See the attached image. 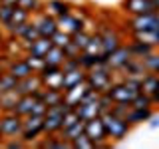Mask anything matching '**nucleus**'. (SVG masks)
I'll list each match as a JSON object with an SVG mask.
<instances>
[{"mask_svg":"<svg viewBox=\"0 0 159 149\" xmlns=\"http://www.w3.org/2000/svg\"><path fill=\"white\" fill-rule=\"evenodd\" d=\"M72 10V2H68V0H44V12H48L54 18H60Z\"/></svg>","mask_w":159,"mask_h":149,"instance_id":"2eb2a0df","label":"nucleus"},{"mask_svg":"<svg viewBox=\"0 0 159 149\" xmlns=\"http://www.w3.org/2000/svg\"><path fill=\"white\" fill-rule=\"evenodd\" d=\"M127 50H129V54H131L133 58H143V56H147V54H151L153 48L151 44H147V42H141V40H133L131 38V42L127 44Z\"/></svg>","mask_w":159,"mask_h":149,"instance_id":"5701e85b","label":"nucleus"},{"mask_svg":"<svg viewBox=\"0 0 159 149\" xmlns=\"http://www.w3.org/2000/svg\"><path fill=\"white\" fill-rule=\"evenodd\" d=\"M30 18H32V16H30V12H26V10L20 8V6H14V12H12V30H14V26H18V24L28 22ZM10 34H12V32H10Z\"/></svg>","mask_w":159,"mask_h":149,"instance_id":"72a5a7b5","label":"nucleus"},{"mask_svg":"<svg viewBox=\"0 0 159 149\" xmlns=\"http://www.w3.org/2000/svg\"><path fill=\"white\" fill-rule=\"evenodd\" d=\"M131 107H153V103H151V97L147 96V93H143V92H139L135 97L131 99V103H129Z\"/></svg>","mask_w":159,"mask_h":149,"instance_id":"e433bc0d","label":"nucleus"},{"mask_svg":"<svg viewBox=\"0 0 159 149\" xmlns=\"http://www.w3.org/2000/svg\"><path fill=\"white\" fill-rule=\"evenodd\" d=\"M157 82H159V76L157 74H145L141 78V92L151 96L153 92H157Z\"/></svg>","mask_w":159,"mask_h":149,"instance_id":"c756f323","label":"nucleus"},{"mask_svg":"<svg viewBox=\"0 0 159 149\" xmlns=\"http://www.w3.org/2000/svg\"><path fill=\"white\" fill-rule=\"evenodd\" d=\"M12 12L14 6H6V4H0V26L4 28L6 36L12 32Z\"/></svg>","mask_w":159,"mask_h":149,"instance_id":"cd10ccee","label":"nucleus"},{"mask_svg":"<svg viewBox=\"0 0 159 149\" xmlns=\"http://www.w3.org/2000/svg\"><path fill=\"white\" fill-rule=\"evenodd\" d=\"M149 97H151L153 109H155V107H159V89H157V92H153V93H151V96H149Z\"/></svg>","mask_w":159,"mask_h":149,"instance_id":"49530a36","label":"nucleus"},{"mask_svg":"<svg viewBox=\"0 0 159 149\" xmlns=\"http://www.w3.org/2000/svg\"><path fill=\"white\" fill-rule=\"evenodd\" d=\"M84 133H86V135L93 141V149H107V147L113 145V143L107 139L106 125H103L102 115L88 119V121H86V127H84Z\"/></svg>","mask_w":159,"mask_h":149,"instance_id":"7ed1b4c3","label":"nucleus"},{"mask_svg":"<svg viewBox=\"0 0 159 149\" xmlns=\"http://www.w3.org/2000/svg\"><path fill=\"white\" fill-rule=\"evenodd\" d=\"M42 78V86L50 88V89H62V82H64V72L62 68L54 70V72L46 74V76H40Z\"/></svg>","mask_w":159,"mask_h":149,"instance_id":"4be33fe9","label":"nucleus"},{"mask_svg":"<svg viewBox=\"0 0 159 149\" xmlns=\"http://www.w3.org/2000/svg\"><path fill=\"white\" fill-rule=\"evenodd\" d=\"M64 54H66V58H78L80 54H82V50H80L74 42H70L64 46Z\"/></svg>","mask_w":159,"mask_h":149,"instance_id":"c03bdc74","label":"nucleus"},{"mask_svg":"<svg viewBox=\"0 0 159 149\" xmlns=\"http://www.w3.org/2000/svg\"><path fill=\"white\" fill-rule=\"evenodd\" d=\"M56 22H58V30H64V32H68V34H76L80 30H84V18L76 16L74 10L68 12V14H64V16H60V18H56Z\"/></svg>","mask_w":159,"mask_h":149,"instance_id":"9d476101","label":"nucleus"},{"mask_svg":"<svg viewBox=\"0 0 159 149\" xmlns=\"http://www.w3.org/2000/svg\"><path fill=\"white\" fill-rule=\"evenodd\" d=\"M0 54H2V46H0Z\"/></svg>","mask_w":159,"mask_h":149,"instance_id":"864d4df0","label":"nucleus"},{"mask_svg":"<svg viewBox=\"0 0 159 149\" xmlns=\"http://www.w3.org/2000/svg\"><path fill=\"white\" fill-rule=\"evenodd\" d=\"M70 147L72 149H93V141L86 135V133H82V135H78L72 143H70Z\"/></svg>","mask_w":159,"mask_h":149,"instance_id":"f704fd0d","label":"nucleus"},{"mask_svg":"<svg viewBox=\"0 0 159 149\" xmlns=\"http://www.w3.org/2000/svg\"><path fill=\"white\" fill-rule=\"evenodd\" d=\"M129 58H131V54H129V50H127V44L123 42V44H121V46H119L117 50H113V52L107 56L106 64H107V66H109V68L113 70V72L117 74L119 70L125 66V62H127Z\"/></svg>","mask_w":159,"mask_h":149,"instance_id":"ddd939ff","label":"nucleus"},{"mask_svg":"<svg viewBox=\"0 0 159 149\" xmlns=\"http://www.w3.org/2000/svg\"><path fill=\"white\" fill-rule=\"evenodd\" d=\"M74 109H76V113L80 115V119H84V121H88V119H92V117H99L103 113L102 107H99V103H98V99L96 102H82Z\"/></svg>","mask_w":159,"mask_h":149,"instance_id":"dca6fc26","label":"nucleus"},{"mask_svg":"<svg viewBox=\"0 0 159 149\" xmlns=\"http://www.w3.org/2000/svg\"><path fill=\"white\" fill-rule=\"evenodd\" d=\"M42 133H44V115L30 113V115L22 117V133H20V137H22V141L26 145H34L42 137Z\"/></svg>","mask_w":159,"mask_h":149,"instance_id":"20e7f679","label":"nucleus"},{"mask_svg":"<svg viewBox=\"0 0 159 149\" xmlns=\"http://www.w3.org/2000/svg\"><path fill=\"white\" fill-rule=\"evenodd\" d=\"M16 84H18V79L12 76V74H8L6 70L2 72V76H0V93H4V92H12L14 88H16Z\"/></svg>","mask_w":159,"mask_h":149,"instance_id":"7c9ffc66","label":"nucleus"},{"mask_svg":"<svg viewBox=\"0 0 159 149\" xmlns=\"http://www.w3.org/2000/svg\"><path fill=\"white\" fill-rule=\"evenodd\" d=\"M6 72L12 74L16 79H22V78H28V76H32V74H36L32 68H30V64L26 62L24 56H18V58L10 60V64L6 66Z\"/></svg>","mask_w":159,"mask_h":149,"instance_id":"f8f14e48","label":"nucleus"},{"mask_svg":"<svg viewBox=\"0 0 159 149\" xmlns=\"http://www.w3.org/2000/svg\"><path fill=\"white\" fill-rule=\"evenodd\" d=\"M46 111H48V106L42 99H36V103H34V107H32V113L34 115H46Z\"/></svg>","mask_w":159,"mask_h":149,"instance_id":"a18cd8bd","label":"nucleus"},{"mask_svg":"<svg viewBox=\"0 0 159 149\" xmlns=\"http://www.w3.org/2000/svg\"><path fill=\"white\" fill-rule=\"evenodd\" d=\"M116 79H117V74L107 64H98V66H93L92 70L86 72V84L92 89H96L98 93H106Z\"/></svg>","mask_w":159,"mask_h":149,"instance_id":"f257e3e1","label":"nucleus"},{"mask_svg":"<svg viewBox=\"0 0 159 149\" xmlns=\"http://www.w3.org/2000/svg\"><path fill=\"white\" fill-rule=\"evenodd\" d=\"M84 52H89V54H102V34L99 32H92L89 34V42Z\"/></svg>","mask_w":159,"mask_h":149,"instance_id":"2f4dec72","label":"nucleus"},{"mask_svg":"<svg viewBox=\"0 0 159 149\" xmlns=\"http://www.w3.org/2000/svg\"><path fill=\"white\" fill-rule=\"evenodd\" d=\"M149 127H159V115L153 113V115L149 117Z\"/></svg>","mask_w":159,"mask_h":149,"instance_id":"de8ad7c7","label":"nucleus"},{"mask_svg":"<svg viewBox=\"0 0 159 149\" xmlns=\"http://www.w3.org/2000/svg\"><path fill=\"white\" fill-rule=\"evenodd\" d=\"M78 60H80V66H82L84 70H92L93 66H98V64H106L102 60V54H89V52H82L78 56Z\"/></svg>","mask_w":159,"mask_h":149,"instance_id":"393cba45","label":"nucleus"},{"mask_svg":"<svg viewBox=\"0 0 159 149\" xmlns=\"http://www.w3.org/2000/svg\"><path fill=\"white\" fill-rule=\"evenodd\" d=\"M84 127H86V121H84V119H80V121H76L74 125H70V127H64L62 131L58 133V135L62 137L64 141L72 143V141H74V139H76L78 135H82V133H84Z\"/></svg>","mask_w":159,"mask_h":149,"instance_id":"b1692460","label":"nucleus"},{"mask_svg":"<svg viewBox=\"0 0 159 149\" xmlns=\"http://www.w3.org/2000/svg\"><path fill=\"white\" fill-rule=\"evenodd\" d=\"M2 72H4V70H2V68H0V76H2Z\"/></svg>","mask_w":159,"mask_h":149,"instance_id":"603ef678","label":"nucleus"},{"mask_svg":"<svg viewBox=\"0 0 159 149\" xmlns=\"http://www.w3.org/2000/svg\"><path fill=\"white\" fill-rule=\"evenodd\" d=\"M40 88H42V78H40L38 74H32V76H28V78L18 79L14 92H16L18 96H28V93H34Z\"/></svg>","mask_w":159,"mask_h":149,"instance_id":"4468645a","label":"nucleus"},{"mask_svg":"<svg viewBox=\"0 0 159 149\" xmlns=\"http://www.w3.org/2000/svg\"><path fill=\"white\" fill-rule=\"evenodd\" d=\"M0 4H6V6H18V0H0Z\"/></svg>","mask_w":159,"mask_h":149,"instance_id":"09e8293b","label":"nucleus"},{"mask_svg":"<svg viewBox=\"0 0 159 149\" xmlns=\"http://www.w3.org/2000/svg\"><path fill=\"white\" fill-rule=\"evenodd\" d=\"M34 103H36V97H34V93H28V96H18L16 106H14L12 111L16 113V115H20V117H26V115H30V113H32Z\"/></svg>","mask_w":159,"mask_h":149,"instance_id":"aec40b11","label":"nucleus"},{"mask_svg":"<svg viewBox=\"0 0 159 149\" xmlns=\"http://www.w3.org/2000/svg\"><path fill=\"white\" fill-rule=\"evenodd\" d=\"M64 60H66V54H64V48H60V46H52L48 50V54L44 56V62L52 64V66H62Z\"/></svg>","mask_w":159,"mask_h":149,"instance_id":"a878e982","label":"nucleus"},{"mask_svg":"<svg viewBox=\"0 0 159 149\" xmlns=\"http://www.w3.org/2000/svg\"><path fill=\"white\" fill-rule=\"evenodd\" d=\"M151 115H153V107H129V111L125 115V121L131 127H135L143 121H149Z\"/></svg>","mask_w":159,"mask_h":149,"instance_id":"f3484780","label":"nucleus"},{"mask_svg":"<svg viewBox=\"0 0 159 149\" xmlns=\"http://www.w3.org/2000/svg\"><path fill=\"white\" fill-rule=\"evenodd\" d=\"M2 143H4V137H2V135H0V145H2Z\"/></svg>","mask_w":159,"mask_h":149,"instance_id":"3c124183","label":"nucleus"},{"mask_svg":"<svg viewBox=\"0 0 159 149\" xmlns=\"http://www.w3.org/2000/svg\"><path fill=\"white\" fill-rule=\"evenodd\" d=\"M102 119H103V125H106L107 139H109L111 143H119V141H123V139L129 135V131H131V125H129L125 119L113 115V113H109V111L103 113Z\"/></svg>","mask_w":159,"mask_h":149,"instance_id":"f03ea898","label":"nucleus"},{"mask_svg":"<svg viewBox=\"0 0 159 149\" xmlns=\"http://www.w3.org/2000/svg\"><path fill=\"white\" fill-rule=\"evenodd\" d=\"M78 68H82L78 58H66L62 64V72H72V70H78Z\"/></svg>","mask_w":159,"mask_h":149,"instance_id":"37998d69","label":"nucleus"},{"mask_svg":"<svg viewBox=\"0 0 159 149\" xmlns=\"http://www.w3.org/2000/svg\"><path fill=\"white\" fill-rule=\"evenodd\" d=\"M16 99H18V93L14 92H4L0 93V113L2 111H12L14 106H16Z\"/></svg>","mask_w":159,"mask_h":149,"instance_id":"c85d7f7f","label":"nucleus"},{"mask_svg":"<svg viewBox=\"0 0 159 149\" xmlns=\"http://www.w3.org/2000/svg\"><path fill=\"white\" fill-rule=\"evenodd\" d=\"M4 42H6V32H4V28L0 26V46H4Z\"/></svg>","mask_w":159,"mask_h":149,"instance_id":"8fccbe9b","label":"nucleus"},{"mask_svg":"<svg viewBox=\"0 0 159 149\" xmlns=\"http://www.w3.org/2000/svg\"><path fill=\"white\" fill-rule=\"evenodd\" d=\"M125 26L129 32H143V30H155L159 28V12H147L139 16H129L125 20Z\"/></svg>","mask_w":159,"mask_h":149,"instance_id":"39448f33","label":"nucleus"},{"mask_svg":"<svg viewBox=\"0 0 159 149\" xmlns=\"http://www.w3.org/2000/svg\"><path fill=\"white\" fill-rule=\"evenodd\" d=\"M18 6L30 12V16H32V14L44 10V0H18Z\"/></svg>","mask_w":159,"mask_h":149,"instance_id":"473e14b6","label":"nucleus"},{"mask_svg":"<svg viewBox=\"0 0 159 149\" xmlns=\"http://www.w3.org/2000/svg\"><path fill=\"white\" fill-rule=\"evenodd\" d=\"M86 82V70L84 68H78V70H72V72H64V82H62V92L66 89H72L80 86V84Z\"/></svg>","mask_w":159,"mask_h":149,"instance_id":"a211bd4d","label":"nucleus"},{"mask_svg":"<svg viewBox=\"0 0 159 149\" xmlns=\"http://www.w3.org/2000/svg\"><path fill=\"white\" fill-rule=\"evenodd\" d=\"M24 58H26V62L30 64V68L34 70V72H40V70H42V66L46 62H44V58H38V56H30V54H24Z\"/></svg>","mask_w":159,"mask_h":149,"instance_id":"ea45409f","label":"nucleus"},{"mask_svg":"<svg viewBox=\"0 0 159 149\" xmlns=\"http://www.w3.org/2000/svg\"><path fill=\"white\" fill-rule=\"evenodd\" d=\"M157 89H159V82H157Z\"/></svg>","mask_w":159,"mask_h":149,"instance_id":"5fc2aeb1","label":"nucleus"},{"mask_svg":"<svg viewBox=\"0 0 159 149\" xmlns=\"http://www.w3.org/2000/svg\"><path fill=\"white\" fill-rule=\"evenodd\" d=\"M129 107H131V106H127V103H111V107H109V113H113V115L125 119Z\"/></svg>","mask_w":159,"mask_h":149,"instance_id":"58836bf2","label":"nucleus"},{"mask_svg":"<svg viewBox=\"0 0 159 149\" xmlns=\"http://www.w3.org/2000/svg\"><path fill=\"white\" fill-rule=\"evenodd\" d=\"M72 42L84 52V50H86V46H88V42H89V32H86V30H80V32L72 34Z\"/></svg>","mask_w":159,"mask_h":149,"instance_id":"c9c22d12","label":"nucleus"},{"mask_svg":"<svg viewBox=\"0 0 159 149\" xmlns=\"http://www.w3.org/2000/svg\"><path fill=\"white\" fill-rule=\"evenodd\" d=\"M52 42H54V46H60V48H64L66 44H70V42H72V34L64 32V30H58V32L52 36Z\"/></svg>","mask_w":159,"mask_h":149,"instance_id":"4c0bfd02","label":"nucleus"},{"mask_svg":"<svg viewBox=\"0 0 159 149\" xmlns=\"http://www.w3.org/2000/svg\"><path fill=\"white\" fill-rule=\"evenodd\" d=\"M32 22L36 24L40 36H46V38H52L54 34L58 32V22L54 16H50L48 12H44V10H40V12L32 14Z\"/></svg>","mask_w":159,"mask_h":149,"instance_id":"6e6552de","label":"nucleus"},{"mask_svg":"<svg viewBox=\"0 0 159 149\" xmlns=\"http://www.w3.org/2000/svg\"><path fill=\"white\" fill-rule=\"evenodd\" d=\"M54 46L52 38H46V36H40L38 40H34L32 44L26 48V54H30V56H38V58H44L48 54V50Z\"/></svg>","mask_w":159,"mask_h":149,"instance_id":"6ab92c4d","label":"nucleus"},{"mask_svg":"<svg viewBox=\"0 0 159 149\" xmlns=\"http://www.w3.org/2000/svg\"><path fill=\"white\" fill-rule=\"evenodd\" d=\"M147 74L145 66H143L141 58H129L125 62V66L117 72V78H143Z\"/></svg>","mask_w":159,"mask_h":149,"instance_id":"9b49d317","label":"nucleus"},{"mask_svg":"<svg viewBox=\"0 0 159 149\" xmlns=\"http://www.w3.org/2000/svg\"><path fill=\"white\" fill-rule=\"evenodd\" d=\"M2 145H6L8 149H22V147H28L26 143L22 141V137H10V139H4Z\"/></svg>","mask_w":159,"mask_h":149,"instance_id":"a19ab883","label":"nucleus"},{"mask_svg":"<svg viewBox=\"0 0 159 149\" xmlns=\"http://www.w3.org/2000/svg\"><path fill=\"white\" fill-rule=\"evenodd\" d=\"M22 133V117L14 111H2L0 113V135L4 139L20 137Z\"/></svg>","mask_w":159,"mask_h":149,"instance_id":"423d86ee","label":"nucleus"},{"mask_svg":"<svg viewBox=\"0 0 159 149\" xmlns=\"http://www.w3.org/2000/svg\"><path fill=\"white\" fill-rule=\"evenodd\" d=\"M143 66H145L147 74H157L159 76V48H155L151 54H147V56L141 58Z\"/></svg>","mask_w":159,"mask_h":149,"instance_id":"bb28decb","label":"nucleus"},{"mask_svg":"<svg viewBox=\"0 0 159 149\" xmlns=\"http://www.w3.org/2000/svg\"><path fill=\"white\" fill-rule=\"evenodd\" d=\"M98 103H99V107H102V111L106 113V111H109V107H111V97H109V93L106 92V93H99V99H98ZM102 113V115H103Z\"/></svg>","mask_w":159,"mask_h":149,"instance_id":"79ce46f5","label":"nucleus"},{"mask_svg":"<svg viewBox=\"0 0 159 149\" xmlns=\"http://www.w3.org/2000/svg\"><path fill=\"white\" fill-rule=\"evenodd\" d=\"M107 93H109V97H111V102L113 103H131V99L137 96V89L135 88H131V86H127L125 82H121V79H116V82L111 84V88L107 89Z\"/></svg>","mask_w":159,"mask_h":149,"instance_id":"0eeeda50","label":"nucleus"},{"mask_svg":"<svg viewBox=\"0 0 159 149\" xmlns=\"http://www.w3.org/2000/svg\"><path fill=\"white\" fill-rule=\"evenodd\" d=\"M119 8L129 16H139V14H147V12H155L151 0H121Z\"/></svg>","mask_w":159,"mask_h":149,"instance_id":"1a4fd4ad","label":"nucleus"},{"mask_svg":"<svg viewBox=\"0 0 159 149\" xmlns=\"http://www.w3.org/2000/svg\"><path fill=\"white\" fill-rule=\"evenodd\" d=\"M88 88H89V86L84 82V84H80V86L72 88V89H66V92H64V102H66L70 107H76L78 103L82 102V97H84V93H86Z\"/></svg>","mask_w":159,"mask_h":149,"instance_id":"412c9836","label":"nucleus"}]
</instances>
